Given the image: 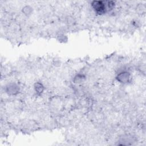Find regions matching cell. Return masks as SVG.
<instances>
[{
    "label": "cell",
    "mask_w": 146,
    "mask_h": 146,
    "mask_svg": "<svg viewBox=\"0 0 146 146\" xmlns=\"http://www.w3.org/2000/svg\"><path fill=\"white\" fill-rule=\"evenodd\" d=\"M92 6L94 10L99 14H102L106 13V6L104 2L95 1L92 3Z\"/></svg>",
    "instance_id": "obj_1"
},
{
    "label": "cell",
    "mask_w": 146,
    "mask_h": 146,
    "mask_svg": "<svg viewBox=\"0 0 146 146\" xmlns=\"http://www.w3.org/2000/svg\"><path fill=\"white\" fill-rule=\"evenodd\" d=\"M118 80H119L121 83H125L128 81L129 79V75L127 72H121L117 76Z\"/></svg>",
    "instance_id": "obj_2"
}]
</instances>
